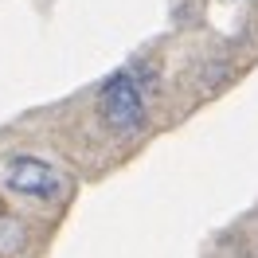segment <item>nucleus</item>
<instances>
[{
    "instance_id": "nucleus-1",
    "label": "nucleus",
    "mask_w": 258,
    "mask_h": 258,
    "mask_svg": "<svg viewBox=\"0 0 258 258\" xmlns=\"http://www.w3.org/2000/svg\"><path fill=\"white\" fill-rule=\"evenodd\" d=\"M145 94H149L145 71H117V75H110L106 86H102V94H98L106 125L113 133L141 129L145 125Z\"/></svg>"
},
{
    "instance_id": "nucleus-2",
    "label": "nucleus",
    "mask_w": 258,
    "mask_h": 258,
    "mask_svg": "<svg viewBox=\"0 0 258 258\" xmlns=\"http://www.w3.org/2000/svg\"><path fill=\"white\" fill-rule=\"evenodd\" d=\"M4 184L20 196L51 200V196H59V188H63V176L47 161H39V157H12V161L4 164Z\"/></svg>"
}]
</instances>
